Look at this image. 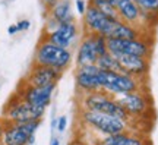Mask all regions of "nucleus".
I'll return each mask as SVG.
<instances>
[{"mask_svg": "<svg viewBox=\"0 0 158 145\" xmlns=\"http://www.w3.org/2000/svg\"><path fill=\"white\" fill-rule=\"evenodd\" d=\"M95 145H151L149 139L139 134H135L133 130L122 132V134L102 136L94 142Z\"/></svg>", "mask_w": 158, "mask_h": 145, "instance_id": "obj_18", "label": "nucleus"}, {"mask_svg": "<svg viewBox=\"0 0 158 145\" xmlns=\"http://www.w3.org/2000/svg\"><path fill=\"white\" fill-rule=\"evenodd\" d=\"M114 57L117 59L120 72L130 75L136 79H141V81L147 79L148 73H149V59L127 56V54H117Z\"/></svg>", "mask_w": 158, "mask_h": 145, "instance_id": "obj_14", "label": "nucleus"}, {"mask_svg": "<svg viewBox=\"0 0 158 145\" xmlns=\"http://www.w3.org/2000/svg\"><path fill=\"white\" fill-rule=\"evenodd\" d=\"M141 12L158 16V0H133Z\"/></svg>", "mask_w": 158, "mask_h": 145, "instance_id": "obj_22", "label": "nucleus"}, {"mask_svg": "<svg viewBox=\"0 0 158 145\" xmlns=\"http://www.w3.org/2000/svg\"><path fill=\"white\" fill-rule=\"evenodd\" d=\"M145 81L136 79L123 72H102L100 70V87L113 97H120L130 92L145 91Z\"/></svg>", "mask_w": 158, "mask_h": 145, "instance_id": "obj_3", "label": "nucleus"}, {"mask_svg": "<svg viewBox=\"0 0 158 145\" xmlns=\"http://www.w3.org/2000/svg\"><path fill=\"white\" fill-rule=\"evenodd\" d=\"M97 59H98V53H97L95 45H94L92 34L82 32L78 44V50H76V54H75L76 69L85 66H94L97 63Z\"/></svg>", "mask_w": 158, "mask_h": 145, "instance_id": "obj_16", "label": "nucleus"}, {"mask_svg": "<svg viewBox=\"0 0 158 145\" xmlns=\"http://www.w3.org/2000/svg\"><path fill=\"white\" fill-rule=\"evenodd\" d=\"M0 129H2V125H0Z\"/></svg>", "mask_w": 158, "mask_h": 145, "instance_id": "obj_30", "label": "nucleus"}, {"mask_svg": "<svg viewBox=\"0 0 158 145\" xmlns=\"http://www.w3.org/2000/svg\"><path fill=\"white\" fill-rule=\"evenodd\" d=\"M107 38H118V40H135V38H148V34L143 28L129 25L120 19H116L111 22V27L108 29Z\"/></svg>", "mask_w": 158, "mask_h": 145, "instance_id": "obj_17", "label": "nucleus"}, {"mask_svg": "<svg viewBox=\"0 0 158 145\" xmlns=\"http://www.w3.org/2000/svg\"><path fill=\"white\" fill-rule=\"evenodd\" d=\"M44 113L45 109L29 104L15 92L3 107L2 120L12 123H27L32 120H41L44 117Z\"/></svg>", "mask_w": 158, "mask_h": 145, "instance_id": "obj_5", "label": "nucleus"}, {"mask_svg": "<svg viewBox=\"0 0 158 145\" xmlns=\"http://www.w3.org/2000/svg\"><path fill=\"white\" fill-rule=\"evenodd\" d=\"M95 66L102 70V72H120V67H118L117 59L111 54V53H106L97 59Z\"/></svg>", "mask_w": 158, "mask_h": 145, "instance_id": "obj_20", "label": "nucleus"}, {"mask_svg": "<svg viewBox=\"0 0 158 145\" xmlns=\"http://www.w3.org/2000/svg\"><path fill=\"white\" fill-rule=\"evenodd\" d=\"M81 27H79L76 21L75 22H66L57 25L54 29L51 31H43L41 38L47 40L53 43L54 45H59L62 49H69L72 50V47L76 44V41L81 40Z\"/></svg>", "mask_w": 158, "mask_h": 145, "instance_id": "obj_9", "label": "nucleus"}, {"mask_svg": "<svg viewBox=\"0 0 158 145\" xmlns=\"http://www.w3.org/2000/svg\"><path fill=\"white\" fill-rule=\"evenodd\" d=\"M40 123L41 120H32L27 123H12L2 120L0 145H32Z\"/></svg>", "mask_w": 158, "mask_h": 145, "instance_id": "obj_6", "label": "nucleus"}, {"mask_svg": "<svg viewBox=\"0 0 158 145\" xmlns=\"http://www.w3.org/2000/svg\"><path fill=\"white\" fill-rule=\"evenodd\" d=\"M86 7H88L86 0H75V9H76V12H78V15L84 16Z\"/></svg>", "mask_w": 158, "mask_h": 145, "instance_id": "obj_24", "label": "nucleus"}, {"mask_svg": "<svg viewBox=\"0 0 158 145\" xmlns=\"http://www.w3.org/2000/svg\"><path fill=\"white\" fill-rule=\"evenodd\" d=\"M45 18H47V27H45L44 31H51L60 23L75 22L76 21L73 11H72L70 0H59V2H56L48 11L45 12Z\"/></svg>", "mask_w": 158, "mask_h": 145, "instance_id": "obj_15", "label": "nucleus"}, {"mask_svg": "<svg viewBox=\"0 0 158 145\" xmlns=\"http://www.w3.org/2000/svg\"><path fill=\"white\" fill-rule=\"evenodd\" d=\"M57 85H47V87H29L25 84H19L16 94L23 100L37 107L47 109L50 106L54 89Z\"/></svg>", "mask_w": 158, "mask_h": 145, "instance_id": "obj_11", "label": "nucleus"}, {"mask_svg": "<svg viewBox=\"0 0 158 145\" xmlns=\"http://www.w3.org/2000/svg\"><path fill=\"white\" fill-rule=\"evenodd\" d=\"M63 73L57 72L51 67L40 66V65H31L28 73L23 76L21 84L29 85V87H47V85H57Z\"/></svg>", "mask_w": 158, "mask_h": 145, "instance_id": "obj_12", "label": "nucleus"}, {"mask_svg": "<svg viewBox=\"0 0 158 145\" xmlns=\"http://www.w3.org/2000/svg\"><path fill=\"white\" fill-rule=\"evenodd\" d=\"M120 106L123 107L126 113L130 117V123L138 119L148 117L149 110L152 107V101L149 98L147 91H138V92H130L120 97H116Z\"/></svg>", "mask_w": 158, "mask_h": 145, "instance_id": "obj_8", "label": "nucleus"}, {"mask_svg": "<svg viewBox=\"0 0 158 145\" xmlns=\"http://www.w3.org/2000/svg\"><path fill=\"white\" fill-rule=\"evenodd\" d=\"M108 53L113 56L127 54V56L151 59L152 54V41L149 38H135V40H118L107 38Z\"/></svg>", "mask_w": 158, "mask_h": 145, "instance_id": "obj_7", "label": "nucleus"}, {"mask_svg": "<svg viewBox=\"0 0 158 145\" xmlns=\"http://www.w3.org/2000/svg\"><path fill=\"white\" fill-rule=\"evenodd\" d=\"M79 120L84 126L94 130L95 134L102 135V136H110V135L133 130L127 120L110 116V114H104L100 112H94V110H86V109H81Z\"/></svg>", "mask_w": 158, "mask_h": 145, "instance_id": "obj_2", "label": "nucleus"}, {"mask_svg": "<svg viewBox=\"0 0 158 145\" xmlns=\"http://www.w3.org/2000/svg\"><path fill=\"white\" fill-rule=\"evenodd\" d=\"M75 85H76V91L81 95L101 91V87H100V69L95 65L94 66L78 67L76 72H75Z\"/></svg>", "mask_w": 158, "mask_h": 145, "instance_id": "obj_13", "label": "nucleus"}, {"mask_svg": "<svg viewBox=\"0 0 158 145\" xmlns=\"http://www.w3.org/2000/svg\"><path fill=\"white\" fill-rule=\"evenodd\" d=\"M56 2H59V0H41V3H43V6H44V9H45V12L50 9L51 6L54 5Z\"/></svg>", "mask_w": 158, "mask_h": 145, "instance_id": "obj_27", "label": "nucleus"}, {"mask_svg": "<svg viewBox=\"0 0 158 145\" xmlns=\"http://www.w3.org/2000/svg\"><path fill=\"white\" fill-rule=\"evenodd\" d=\"M88 5L94 6L97 7L100 12H102L104 15L110 19H118V15H117V11H116V7L113 5H110L107 0H89V3Z\"/></svg>", "mask_w": 158, "mask_h": 145, "instance_id": "obj_21", "label": "nucleus"}, {"mask_svg": "<svg viewBox=\"0 0 158 145\" xmlns=\"http://www.w3.org/2000/svg\"><path fill=\"white\" fill-rule=\"evenodd\" d=\"M81 109H86V110H94V112H100L104 114H110V116L118 117L127 120L130 123V117L126 113L123 107L120 106L116 97L110 95L106 91H95V92H89V94L81 95V103H79Z\"/></svg>", "mask_w": 158, "mask_h": 145, "instance_id": "obj_4", "label": "nucleus"}, {"mask_svg": "<svg viewBox=\"0 0 158 145\" xmlns=\"http://www.w3.org/2000/svg\"><path fill=\"white\" fill-rule=\"evenodd\" d=\"M19 32V29H18L16 23H12V25H9V28H7V34L9 35H15V34Z\"/></svg>", "mask_w": 158, "mask_h": 145, "instance_id": "obj_28", "label": "nucleus"}, {"mask_svg": "<svg viewBox=\"0 0 158 145\" xmlns=\"http://www.w3.org/2000/svg\"><path fill=\"white\" fill-rule=\"evenodd\" d=\"M16 27L19 31H28L29 27H31V22L28 19H21L19 22H16Z\"/></svg>", "mask_w": 158, "mask_h": 145, "instance_id": "obj_26", "label": "nucleus"}, {"mask_svg": "<svg viewBox=\"0 0 158 145\" xmlns=\"http://www.w3.org/2000/svg\"><path fill=\"white\" fill-rule=\"evenodd\" d=\"M73 62V51L69 49H62L59 45L47 41L44 38H40L38 44L35 47L32 65L51 67L57 72L64 73Z\"/></svg>", "mask_w": 158, "mask_h": 145, "instance_id": "obj_1", "label": "nucleus"}, {"mask_svg": "<svg viewBox=\"0 0 158 145\" xmlns=\"http://www.w3.org/2000/svg\"><path fill=\"white\" fill-rule=\"evenodd\" d=\"M69 145H95V144L86 142V141H84V139H75V141H72Z\"/></svg>", "mask_w": 158, "mask_h": 145, "instance_id": "obj_29", "label": "nucleus"}, {"mask_svg": "<svg viewBox=\"0 0 158 145\" xmlns=\"http://www.w3.org/2000/svg\"><path fill=\"white\" fill-rule=\"evenodd\" d=\"M92 40H94V45H95V50L98 53V57L108 53L107 49V38L104 35H100V34H92Z\"/></svg>", "mask_w": 158, "mask_h": 145, "instance_id": "obj_23", "label": "nucleus"}, {"mask_svg": "<svg viewBox=\"0 0 158 145\" xmlns=\"http://www.w3.org/2000/svg\"><path fill=\"white\" fill-rule=\"evenodd\" d=\"M116 19H110L107 18L102 12H100L97 7L88 5L85 15L82 16V32H88V34H100L104 35L107 38L108 29L111 27V22Z\"/></svg>", "mask_w": 158, "mask_h": 145, "instance_id": "obj_10", "label": "nucleus"}, {"mask_svg": "<svg viewBox=\"0 0 158 145\" xmlns=\"http://www.w3.org/2000/svg\"><path fill=\"white\" fill-rule=\"evenodd\" d=\"M66 126H68V117L66 116H60L59 119H57V126L56 129L62 134V132H64L66 130Z\"/></svg>", "mask_w": 158, "mask_h": 145, "instance_id": "obj_25", "label": "nucleus"}, {"mask_svg": "<svg viewBox=\"0 0 158 145\" xmlns=\"http://www.w3.org/2000/svg\"><path fill=\"white\" fill-rule=\"evenodd\" d=\"M116 11L118 19L129 25H135L142 28L141 25V9L138 7L133 0H117L116 2Z\"/></svg>", "mask_w": 158, "mask_h": 145, "instance_id": "obj_19", "label": "nucleus"}]
</instances>
